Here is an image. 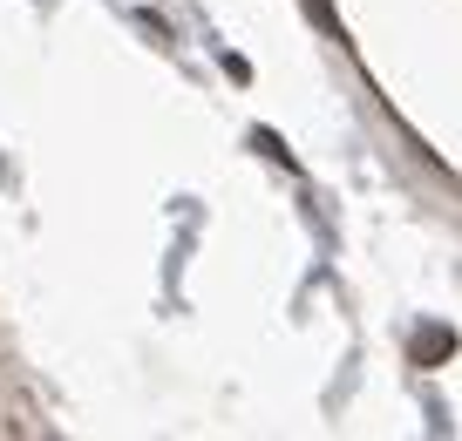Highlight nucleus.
I'll list each match as a JSON object with an SVG mask.
<instances>
[{"mask_svg":"<svg viewBox=\"0 0 462 441\" xmlns=\"http://www.w3.org/2000/svg\"><path fill=\"white\" fill-rule=\"evenodd\" d=\"M442 346H456V333H421V346H415V354L429 360V354H442Z\"/></svg>","mask_w":462,"mask_h":441,"instance_id":"1","label":"nucleus"}]
</instances>
